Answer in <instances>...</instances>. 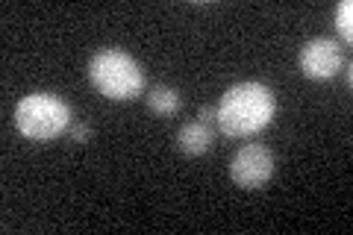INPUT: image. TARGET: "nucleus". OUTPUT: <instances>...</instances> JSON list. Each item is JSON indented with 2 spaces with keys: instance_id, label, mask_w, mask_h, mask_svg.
Instances as JSON below:
<instances>
[{
  "instance_id": "nucleus-1",
  "label": "nucleus",
  "mask_w": 353,
  "mask_h": 235,
  "mask_svg": "<svg viewBox=\"0 0 353 235\" xmlns=\"http://www.w3.org/2000/svg\"><path fill=\"white\" fill-rule=\"evenodd\" d=\"M218 127L230 139H248L265 130L277 115V94L262 83H239L227 88L215 106Z\"/></svg>"
},
{
  "instance_id": "nucleus-2",
  "label": "nucleus",
  "mask_w": 353,
  "mask_h": 235,
  "mask_svg": "<svg viewBox=\"0 0 353 235\" xmlns=\"http://www.w3.org/2000/svg\"><path fill=\"white\" fill-rule=\"evenodd\" d=\"M88 80L109 100H136L145 92V71H141V65L118 48L97 50L92 56Z\"/></svg>"
},
{
  "instance_id": "nucleus-3",
  "label": "nucleus",
  "mask_w": 353,
  "mask_h": 235,
  "mask_svg": "<svg viewBox=\"0 0 353 235\" xmlns=\"http://www.w3.org/2000/svg\"><path fill=\"white\" fill-rule=\"evenodd\" d=\"M15 127L30 141H53L71 130V106L50 92L27 94L15 106Z\"/></svg>"
},
{
  "instance_id": "nucleus-4",
  "label": "nucleus",
  "mask_w": 353,
  "mask_h": 235,
  "mask_svg": "<svg viewBox=\"0 0 353 235\" xmlns=\"http://www.w3.org/2000/svg\"><path fill=\"white\" fill-rule=\"evenodd\" d=\"M277 171V159H274L271 147L265 144H245L230 162V176L239 188H248V192H256Z\"/></svg>"
},
{
  "instance_id": "nucleus-5",
  "label": "nucleus",
  "mask_w": 353,
  "mask_h": 235,
  "mask_svg": "<svg viewBox=\"0 0 353 235\" xmlns=\"http://www.w3.org/2000/svg\"><path fill=\"white\" fill-rule=\"evenodd\" d=\"M297 65H301V74L306 80H330L341 71L345 53H341V44L333 39H312L301 48Z\"/></svg>"
},
{
  "instance_id": "nucleus-6",
  "label": "nucleus",
  "mask_w": 353,
  "mask_h": 235,
  "mask_svg": "<svg viewBox=\"0 0 353 235\" xmlns=\"http://www.w3.org/2000/svg\"><path fill=\"white\" fill-rule=\"evenodd\" d=\"M215 141L212 127L201 124V121H189L183 124L180 132H176V147H180L185 156H203Z\"/></svg>"
},
{
  "instance_id": "nucleus-7",
  "label": "nucleus",
  "mask_w": 353,
  "mask_h": 235,
  "mask_svg": "<svg viewBox=\"0 0 353 235\" xmlns=\"http://www.w3.org/2000/svg\"><path fill=\"white\" fill-rule=\"evenodd\" d=\"M148 106H150V112L168 118V115H174V112H180L183 94L176 92V88H171V85H153L148 92Z\"/></svg>"
},
{
  "instance_id": "nucleus-8",
  "label": "nucleus",
  "mask_w": 353,
  "mask_h": 235,
  "mask_svg": "<svg viewBox=\"0 0 353 235\" xmlns=\"http://www.w3.org/2000/svg\"><path fill=\"white\" fill-rule=\"evenodd\" d=\"M336 30L341 32L345 41H353V3L350 0H341L336 6Z\"/></svg>"
},
{
  "instance_id": "nucleus-9",
  "label": "nucleus",
  "mask_w": 353,
  "mask_h": 235,
  "mask_svg": "<svg viewBox=\"0 0 353 235\" xmlns=\"http://www.w3.org/2000/svg\"><path fill=\"white\" fill-rule=\"evenodd\" d=\"M68 132H71V141H77V144H88V141H92V127H88V124H74Z\"/></svg>"
},
{
  "instance_id": "nucleus-10",
  "label": "nucleus",
  "mask_w": 353,
  "mask_h": 235,
  "mask_svg": "<svg viewBox=\"0 0 353 235\" xmlns=\"http://www.w3.org/2000/svg\"><path fill=\"white\" fill-rule=\"evenodd\" d=\"M197 121H201V124H206V127L218 124V115H215V109H212V106H203L201 112H197Z\"/></svg>"
}]
</instances>
